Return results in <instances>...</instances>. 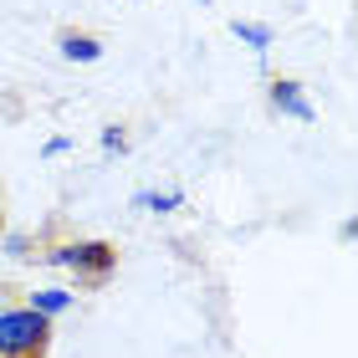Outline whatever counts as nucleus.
Here are the masks:
<instances>
[{
    "mask_svg": "<svg viewBox=\"0 0 358 358\" xmlns=\"http://www.w3.org/2000/svg\"><path fill=\"white\" fill-rule=\"evenodd\" d=\"M0 231H6V189H0Z\"/></svg>",
    "mask_w": 358,
    "mask_h": 358,
    "instance_id": "obj_9",
    "label": "nucleus"
},
{
    "mask_svg": "<svg viewBox=\"0 0 358 358\" xmlns=\"http://www.w3.org/2000/svg\"><path fill=\"white\" fill-rule=\"evenodd\" d=\"M67 302H72V292H62V287H46V292H31L26 297V307H36L41 317H57Z\"/></svg>",
    "mask_w": 358,
    "mask_h": 358,
    "instance_id": "obj_5",
    "label": "nucleus"
},
{
    "mask_svg": "<svg viewBox=\"0 0 358 358\" xmlns=\"http://www.w3.org/2000/svg\"><path fill=\"white\" fill-rule=\"evenodd\" d=\"M57 46H62L67 62H97V57H103V41H97L92 31H62Z\"/></svg>",
    "mask_w": 358,
    "mask_h": 358,
    "instance_id": "obj_4",
    "label": "nucleus"
},
{
    "mask_svg": "<svg viewBox=\"0 0 358 358\" xmlns=\"http://www.w3.org/2000/svg\"><path fill=\"white\" fill-rule=\"evenodd\" d=\"M103 143H108V149H123L128 138H123V128H108V134H103Z\"/></svg>",
    "mask_w": 358,
    "mask_h": 358,
    "instance_id": "obj_8",
    "label": "nucleus"
},
{
    "mask_svg": "<svg viewBox=\"0 0 358 358\" xmlns=\"http://www.w3.org/2000/svg\"><path fill=\"white\" fill-rule=\"evenodd\" d=\"M266 97H271L276 113H287V118H297V123H313V118H317L313 103L302 97V83H292V77H271V83H266Z\"/></svg>",
    "mask_w": 358,
    "mask_h": 358,
    "instance_id": "obj_3",
    "label": "nucleus"
},
{
    "mask_svg": "<svg viewBox=\"0 0 358 358\" xmlns=\"http://www.w3.org/2000/svg\"><path fill=\"white\" fill-rule=\"evenodd\" d=\"M231 31H236V36H246V41H256V46H271V31H266V26H251V21H231Z\"/></svg>",
    "mask_w": 358,
    "mask_h": 358,
    "instance_id": "obj_6",
    "label": "nucleus"
},
{
    "mask_svg": "<svg viewBox=\"0 0 358 358\" xmlns=\"http://www.w3.org/2000/svg\"><path fill=\"white\" fill-rule=\"evenodd\" d=\"M138 205H154V210H169V205H179V194H138Z\"/></svg>",
    "mask_w": 358,
    "mask_h": 358,
    "instance_id": "obj_7",
    "label": "nucleus"
},
{
    "mask_svg": "<svg viewBox=\"0 0 358 358\" xmlns=\"http://www.w3.org/2000/svg\"><path fill=\"white\" fill-rule=\"evenodd\" d=\"M46 262L77 271V287L97 292L113 271H118V246H113V241H67V246L46 251Z\"/></svg>",
    "mask_w": 358,
    "mask_h": 358,
    "instance_id": "obj_2",
    "label": "nucleus"
},
{
    "mask_svg": "<svg viewBox=\"0 0 358 358\" xmlns=\"http://www.w3.org/2000/svg\"><path fill=\"white\" fill-rule=\"evenodd\" d=\"M46 348H52V317L26 302L0 313V358H46Z\"/></svg>",
    "mask_w": 358,
    "mask_h": 358,
    "instance_id": "obj_1",
    "label": "nucleus"
}]
</instances>
